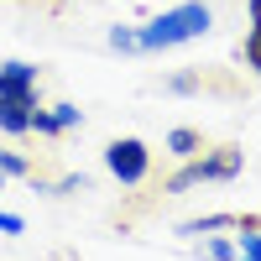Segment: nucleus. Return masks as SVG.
<instances>
[{
  "mask_svg": "<svg viewBox=\"0 0 261 261\" xmlns=\"http://www.w3.org/2000/svg\"><path fill=\"white\" fill-rule=\"evenodd\" d=\"M241 261H261V230H246L241 235Z\"/></svg>",
  "mask_w": 261,
  "mask_h": 261,
  "instance_id": "0eeeda50",
  "label": "nucleus"
},
{
  "mask_svg": "<svg viewBox=\"0 0 261 261\" xmlns=\"http://www.w3.org/2000/svg\"><path fill=\"white\" fill-rule=\"evenodd\" d=\"M0 172H32V162L16 157V151H0Z\"/></svg>",
  "mask_w": 261,
  "mask_h": 261,
  "instance_id": "1a4fd4ad",
  "label": "nucleus"
},
{
  "mask_svg": "<svg viewBox=\"0 0 261 261\" xmlns=\"http://www.w3.org/2000/svg\"><path fill=\"white\" fill-rule=\"evenodd\" d=\"M110 47H120V53H141V37H136V32H120V27H115V32H110Z\"/></svg>",
  "mask_w": 261,
  "mask_h": 261,
  "instance_id": "6e6552de",
  "label": "nucleus"
},
{
  "mask_svg": "<svg viewBox=\"0 0 261 261\" xmlns=\"http://www.w3.org/2000/svg\"><path fill=\"white\" fill-rule=\"evenodd\" d=\"M241 167H246V151L235 146V141H225V146H209V151L183 157V167L172 172L162 188H167V193H183V188H193V183H230Z\"/></svg>",
  "mask_w": 261,
  "mask_h": 261,
  "instance_id": "f03ea898",
  "label": "nucleus"
},
{
  "mask_svg": "<svg viewBox=\"0 0 261 261\" xmlns=\"http://www.w3.org/2000/svg\"><path fill=\"white\" fill-rule=\"evenodd\" d=\"M167 151L172 157H193V151H204V136L188 130V125H178V130H167Z\"/></svg>",
  "mask_w": 261,
  "mask_h": 261,
  "instance_id": "423d86ee",
  "label": "nucleus"
},
{
  "mask_svg": "<svg viewBox=\"0 0 261 261\" xmlns=\"http://www.w3.org/2000/svg\"><path fill=\"white\" fill-rule=\"evenodd\" d=\"M246 42H241V53H246V68L261 79V0H246Z\"/></svg>",
  "mask_w": 261,
  "mask_h": 261,
  "instance_id": "39448f33",
  "label": "nucleus"
},
{
  "mask_svg": "<svg viewBox=\"0 0 261 261\" xmlns=\"http://www.w3.org/2000/svg\"><path fill=\"white\" fill-rule=\"evenodd\" d=\"M0 183H6V172H0Z\"/></svg>",
  "mask_w": 261,
  "mask_h": 261,
  "instance_id": "ddd939ff",
  "label": "nucleus"
},
{
  "mask_svg": "<svg viewBox=\"0 0 261 261\" xmlns=\"http://www.w3.org/2000/svg\"><path fill=\"white\" fill-rule=\"evenodd\" d=\"M53 120H58V130H68V125H79V110H73V105H58Z\"/></svg>",
  "mask_w": 261,
  "mask_h": 261,
  "instance_id": "9d476101",
  "label": "nucleus"
},
{
  "mask_svg": "<svg viewBox=\"0 0 261 261\" xmlns=\"http://www.w3.org/2000/svg\"><path fill=\"white\" fill-rule=\"evenodd\" d=\"M0 230H6V235H21L27 225H21V214H6V209H0Z\"/></svg>",
  "mask_w": 261,
  "mask_h": 261,
  "instance_id": "9b49d317",
  "label": "nucleus"
},
{
  "mask_svg": "<svg viewBox=\"0 0 261 261\" xmlns=\"http://www.w3.org/2000/svg\"><path fill=\"white\" fill-rule=\"evenodd\" d=\"M37 120V68L32 63H6L0 68V130H32Z\"/></svg>",
  "mask_w": 261,
  "mask_h": 261,
  "instance_id": "f257e3e1",
  "label": "nucleus"
},
{
  "mask_svg": "<svg viewBox=\"0 0 261 261\" xmlns=\"http://www.w3.org/2000/svg\"><path fill=\"white\" fill-rule=\"evenodd\" d=\"M230 256H235V251H230L225 241H209V261H230Z\"/></svg>",
  "mask_w": 261,
  "mask_h": 261,
  "instance_id": "f8f14e48",
  "label": "nucleus"
},
{
  "mask_svg": "<svg viewBox=\"0 0 261 261\" xmlns=\"http://www.w3.org/2000/svg\"><path fill=\"white\" fill-rule=\"evenodd\" d=\"M105 167H110L120 183H141L146 172H151V151H146V141H136V136H120V141L105 146Z\"/></svg>",
  "mask_w": 261,
  "mask_h": 261,
  "instance_id": "20e7f679",
  "label": "nucleus"
},
{
  "mask_svg": "<svg viewBox=\"0 0 261 261\" xmlns=\"http://www.w3.org/2000/svg\"><path fill=\"white\" fill-rule=\"evenodd\" d=\"M209 27H214L209 6H204V0H188V6H172V11H162V16L151 21L146 32H136V37H141V47H146V53H157V47H178V42L204 37Z\"/></svg>",
  "mask_w": 261,
  "mask_h": 261,
  "instance_id": "7ed1b4c3",
  "label": "nucleus"
}]
</instances>
